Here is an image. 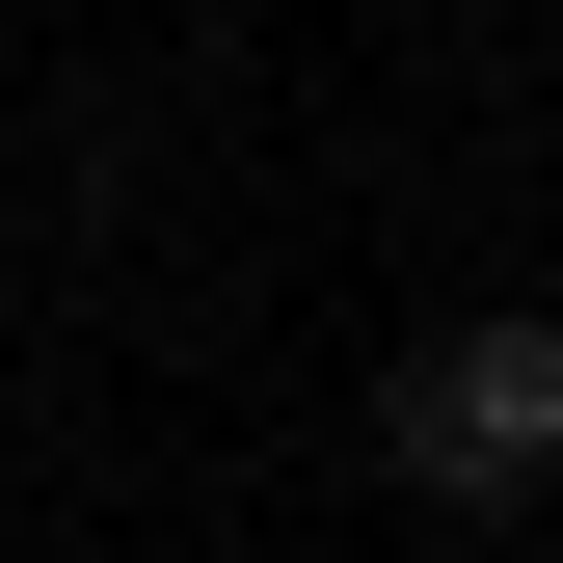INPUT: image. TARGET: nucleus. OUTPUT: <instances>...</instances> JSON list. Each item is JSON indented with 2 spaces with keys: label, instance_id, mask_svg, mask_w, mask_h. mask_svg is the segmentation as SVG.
<instances>
[{
  "label": "nucleus",
  "instance_id": "obj_1",
  "mask_svg": "<svg viewBox=\"0 0 563 563\" xmlns=\"http://www.w3.org/2000/svg\"><path fill=\"white\" fill-rule=\"evenodd\" d=\"M376 456L430 483V510H537V483H563V322H402Z\"/></svg>",
  "mask_w": 563,
  "mask_h": 563
}]
</instances>
